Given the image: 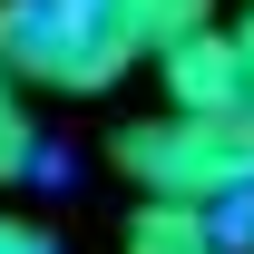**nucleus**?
I'll return each instance as SVG.
<instances>
[{"label":"nucleus","mask_w":254,"mask_h":254,"mask_svg":"<svg viewBox=\"0 0 254 254\" xmlns=\"http://www.w3.org/2000/svg\"><path fill=\"white\" fill-rule=\"evenodd\" d=\"M118 176L176 205H215L254 186V108H166V118L118 127Z\"/></svg>","instance_id":"1"},{"label":"nucleus","mask_w":254,"mask_h":254,"mask_svg":"<svg viewBox=\"0 0 254 254\" xmlns=\"http://www.w3.org/2000/svg\"><path fill=\"white\" fill-rule=\"evenodd\" d=\"M137 39L118 30V0H0V68L20 88H68L98 98L118 88Z\"/></svg>","instance_id":"2"},{"label":"nucleus","mask_w":254,"mask_h":254,"mask_svg":"<svg viewBox=\"0 0 254 254\" xmlns=\"http://www.w3.org/2000/svg\"><path fill=\"white\" fill-rule=\"evenodd\" d=\"M157 88L166 108H254V78H245V49H235V30H186L176 49H157Z\"/></svg>","instance_id":"3"},{"label":"nucleus","mask_w":254,"mask_h":254,"mask_svg":"<svg viewBox=\"0 0 254 254\" xmlns=\"http://www.w3.org/2000/svg\"><path fill=\"white\" fill-rule=\"evenodd\" d=\"M127 254H225V235H215V215H205V205L147 195V205L127 215Z\"/></svg>","instance_id":"4"},{"label":"nucleus","mask_w":254,"mask_h":254,"mask_svg":"<svg viewBox=\"0 0 254 254\" xmlns=\"http://www.w3.org/2000/svg\"><path fill=\"white\" fill-rule=\"evenodd\" d=\"M215 20V0H118V30L137 39V59H157V49H176L186 30H205Z\"/></svg>","instance_id":"5"},{"label":"nucleus","mask_w":254,"mask_h":254,"mask_svg":"<svg viewBox=\"0 0 254 254\" xmlns=\"http://www.w3.org/2000/svg\"><path fill=\"white\" fill-rule=\"evenodd\" d=\"M39 108H30V88L0 68V186H20V176H39Z\"/></svg>","instance_id":"6"},{"label":"nucleus","mask_w":254,"mask_h":254,"mask_svg":"<svg viewBox=\"0 0 254 254\" xmlns=\"http://www.w3.org/2000/svg\"><path fill=\"white\" fill-rule=\"evenodd\" d=\"M235 49H245V78H254V10L235 20Z\"/></svg>","instance_id":"7"}]
</instances>
